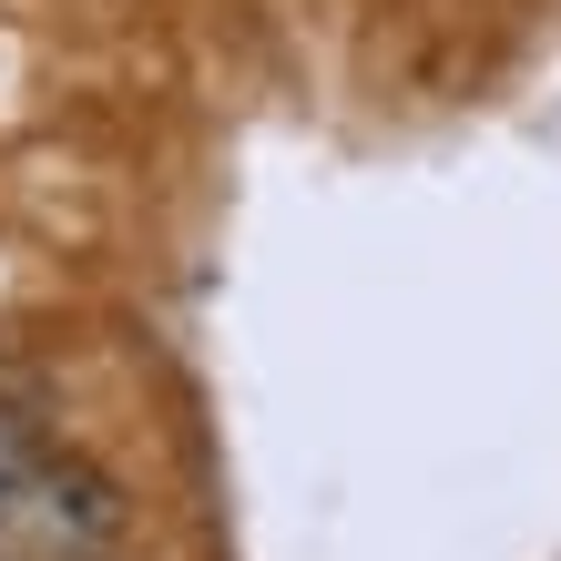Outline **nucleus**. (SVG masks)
<instances>
[{"mask_svg":"<svg viewBox=\"0 0 561 561\" xmlns=\"http://www.w3.org/2000/svg\"><path fill=\"white\" fill-rule=\"evenodd\" d=\"M113 541H123V501L82 459H42L0 511V561H103Z\"/></svg>","mask_w":561,"mask_h":561,"instance_id":"obj_1","label":"nucleus"},{"mask_svg":"<svg viewBox=\"0 0 561 561\" xmlns=\"http://www.w3.org/2000/svg\"><path fill=\"white\" fill-rule=\"evenodd\" d=\"M42 459H51V439H42L31 419H11V409H0V511H11V490L42 470Z\"/></svg>","mask_w":561,"mask_h":561,"instance_id":"obj_2","label":"nucleus"},{"mask_svg":"<svg viewBox=\"0 0 561 561\" xmlns=\"http://www.w3.org/2000/svg\"><path fill=\"white\" fill-rule=\"evenodd\" d=\"M103 561H113V551H103Z\"/></svg>","mask_w":561,"mask_h":561,"instance_id":"obj_3","label":"nucleus"}]
</instances>
